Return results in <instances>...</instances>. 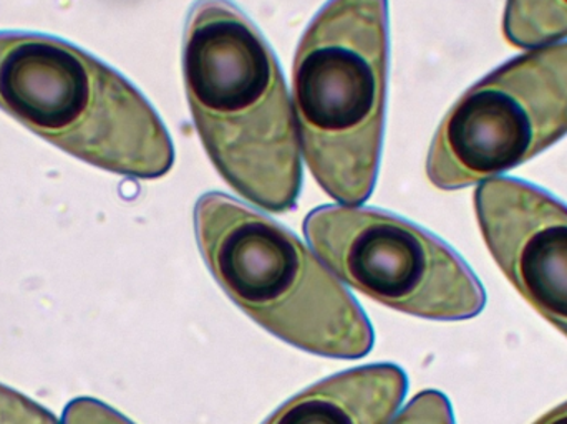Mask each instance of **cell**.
I'll use <instances>...</instances> for the list:
<instances>
[{
    "mask_svg": "<svg viewBox=\"0 0 567 424\" xmlns=\"http://www.w3.org/2000/svg\"><path fill=\"white\" fill-rule=\"evenodd\" d=\"M183 75L213 165L269 213L296 206L302 165L289 93L258 27L228 0H199L186 22Z\"/></svg>",
    "mask_w": 567,
    "mask_h": 424,
    "instance_id": "1",
    "label": "cell"
},
{
    "mask_svg": "<svg viewBox=\"0 0 567 424\" xmlns=\"http://www.w3.org/2000/svg\"><path fill=\"white\" fill-rule=\"evenodd\" d=\"M389 2L329 0L307 27L292 70L303 159L343 206L372 195L382 155Z\"/></svg>",
    "mask_w": 567,
    "mask_h": 424,
    "instance_id": "2",
    "label": "cell"
},
{
    "mask_svg": "<svg viewBox=\"0 0 567 424\" xmlns=\"http://www.w3.org/2000/svg\"><path fill=\"white\" fill-rule=\"evenodd\" d=\"M0 110L69 155L140 179L175 163L148 100L79 46L30 32H0Z\"/></svg>",
    "mask_w": 567,
    "mask_h": 424,
    "instance_id": "3",
    "label": "cell"
},
{
    "mask_svg": "<svg viewBox=\"0 0 567 424\" xmlns=\"http://www.w3.org/2000/svg\"><path fill=\"white\" fill-rule=\"evenodd\" d=\"M195 232L226 296L272 335L327 359L372 350V325L357 300L271 217L208 193L196 203Z\"/></svg>",
    "mask_w": 567,
    "mask_h": 424,
    "instance_id": "4",
    "label": "cell"
},
{
    "mask_svg": "<svg viewBox=\"0 0 567 424\" xmlns=\"http://www.w3.org/2000/svg\"><path fill=\"white\" fill-rule=\"evenodd\" d=\"M567 135V42L538 46L489 73L446 113L426 176L445 192L482 185Z\"/></svg>",
    "mask_w": 567,
    "mask_h": 424,
    "instance_id": "5",
    "label": "cell"
},
{
    "mask_svg": "<svg viewBox=\"0 0 567 424\" xmlns=\"http://www.w3.org/2000/svg\"><path fill=\"white\" fill-rule=\"evenodd\" d=\"M320 259L363 296L430 320H468L486 306L468 263L422 227L375 209L320 206L303 220Z\"/></svg>",
    "mask_w": 567,
    "mask_h": 424,
    "instance_id": "6",
    "label": "cell"
},
{
    "mask_svg": "<svg viewBox=\"0 0 567 424\" xmlns=\"http://www.w3.org/2000/svg\"><path fill=\"white\" fill-rule=\"evenodd\" d=\"M475 211L506 279L567 337V206L529 183L493 178L476 189Z\"/></svg>",
    "mask_w": 567,
    "mask_h": 424,
    "instance_id": "7",
    "label": "cell"
},
{
    "mask_svg": "<svg viewBox=\"0 0 567 424\" xmlns=\"http://www.w3.org/2000/svg\"><path fill=\"white\" fill-rule=\"evenodd\" d=\"M405 393L399 366H359L303 390L265 424H389Z\"/></svg>",
    "mask_w": 567,
    "mask_h": 424,
    "instance_id": "8",
    "label": "cell"
},
{
    "mask_svg": "<svg viewBox=\"0 0 567 424\" xmlns=\"http://www.w3.org/2000/svg\"><path fill=\"white\" fill-rule=\"evenodd\" d=\"M503 32L518 49H538L567 37V0H508Z\"/></svg>",
    "mask_w": 567,
    "mask_h": 424,
    "instance_id": "9",
    "label": "cell"
},
{
    "mask_svg": "<svg viewBox=\"0 0 567 424\" xmlns=\"http://www.w3.org/2000/svg\"><path fill=\"white\" fill-rule=\"evenodd\" d=\"M392 424H455V418L452 405L443 393L425 390L396 415Z\"/></svg>",
    "mask_w": 567,
    "mask_h": 424,
    "instance_id": "10",
    "label": "cell"
},
{
    "mask_svg": "<svg viewBox=\"0 0 567 424\" xmlns=\"http://www.w3.org/2000/svg\"><path fill=\"white\" fill-rule=\"evenodd\" d=\"M0 424H60L59 420L29 396L0 385Z\"/></svg>",
    "mask_w": 567,
    "mask_h": 424,
    "instance_id": "11",
    "label": "cell"
},
{
    "mask_svg": "<svg viewBox=\"0 0 567 424\" xmlns=\"http://www.w3.org/2000/svg\"><path fill=\"white\" fill-rule=\"evenodd\" d=\"M62 424H135L122 413L113 410L112 406L90 399V396H80L72 400L63 410Z\"/></svg>",
    "mask_w": 567,
    "mask_h": 424,
    "instance_id": "12",
    "label": "cell"
},
{
    "mask_svg": "<svg viewBox=\"0 0 567 424\" xmlns=\"http://www.w3.org/2000/svg\"><path fill=\"white\" fill-rule=\"evenodd\" d=\"M533 424H567V402L563 405L556 406L551 412L546 413L545 416Z\"/></svg>",
    "mask_w": 567,
    "mask_h": 424,
    "instance_id": "13",
    "label": "cell"
}]
</instances>
